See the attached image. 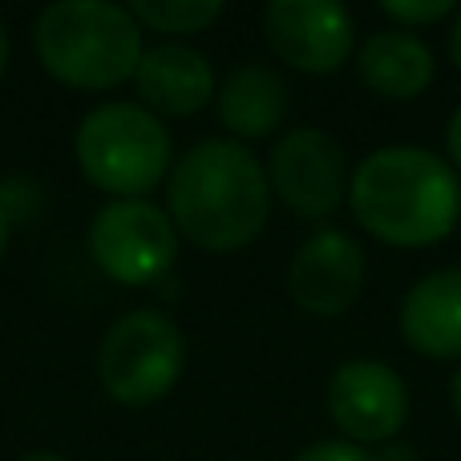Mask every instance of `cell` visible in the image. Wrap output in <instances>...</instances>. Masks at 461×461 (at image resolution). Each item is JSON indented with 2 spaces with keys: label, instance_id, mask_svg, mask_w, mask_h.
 I'll return each instance as SVG.
<instances>
[{
  "label": "cell",
  "instance_id": "cell-4",
  "mask_svg": "<svg viewBox=\"0 0 461 461\" xmlns=\"http://www.w3.org/2000/svg\"><path fill=\"white\" fill-rule=\"evenodd\" d=\"M77 167L97 191L138 199L167 178L170 134L146 105L102 102L81 118L73 138Z\"/></svg>",
  "mask_w": 461,
  "mask_h": 461
},
{
  "label": "cell",
  "instance_id": "cell-22",
  "mask_svg": "<svg viewBox=\"0 0 461 461\" xmlns=\"http://www.w3.org/2000/svg\"><path fill=\"white\" fill-rule=\"evenodd\" d=\"M8 227H13V219L0 211V259H5V247H8Z\"/></svg>",
  "mask_w": 461,
  "mask_h": 461
},
{
  "label": "cell",
  "instance_id": "cell-13",
  "mask_svg": "<svg viewBox=\"0 0 461 461\" xmlns=\"http://www.w3.org/2000/svg\"><path fill=\"white\" fill-rule=\"evenodd\" d=\"M360 81L373 89L376 97L389 102H413L417 94H425L438 73L433 49L425 45L417 32L409 29H381L368 32L365 45L357 53Z\"/></svg>",
  "mask_w": 461,
  "mask_h": 461
},
{
  "label": "cell",
  "instance_id": "cell-10",
  "mask_svg": "<svg viewBox=\"0 0 461 461\" xmlns=\"http://www.w3.org/2000/svg\"><path fill=\"white\" fill-rule=\"evenodd\" d=\"M365 287V247L348 230H316L287 263V295L308 316H340Z\"/></svg>",
  "mask_w": 461,
  "mask_h": 461
},
{
  "label": "cell",
  "instance_id": "cell-12",
  "mask_svg": "<svg viewBox=\"0 0 461 461\" xmlns=\"http://www.w3.org/2000/svg\"><path fill=\"white\" fill-rule=\"evenodd\" d=\"M401 336L429 360L461 357V267L417 279L401 300Z\"/></svg>",
  "mask_w": 461,
  "mask_h": 461
},
{
  "label": "cell",
  "instance_id": "cell-15",
  "mask_svg": "<svg viewBox=\"0 0 461 461\" xmlns=\"http://www.w3.org/2000/svg\"><path fill=\"white\" fill-rule=\"evenodd\" d=\"M130 16L154 32L191 37V32L211 29V24L223 16V5H219V0H134Z\"/></svg>",
  "mask_w": 461,
  "mask_h": 461
},
{
  "label": "cell",
  "instance_id": "cell-2",
  "mask_svg": "<svg viewBox=\"0 0 461 461\" xmlns=\"http://www.w3.org/2000/svg\"><path fill=\"white\" fill-rule=\"evenodd\" d=\"M357 223L393 247H433L461 219V178L421 146L373 150L348 178Z\"/></svg>",
  "mask_w": 461,
  "mask_h": 461
},
{
  "label": "cell",
  "instance_id": "cell-19",
  "mask_svg": "<svg viewBox=\"0 0 461 461\" xmlns=\"http://www.w3.org/2000/svg\"><path fill=\"white\" fill-rule=\"evenodd\" d=\"M449 57H454V65L461 69V8H457L454 29H449Z\"/></svg>",
  "mask_w": 461,
  "mask_h": 461
},
{
  "label": "cell",
  "instance_id": "cell-9",
  "mask_svg": "<svg viewBox=\"0 0 461 461\" xmlns=\"http://www.w3.org/2000/svg\"><path fill=\"white\" fill-rule=\"evenodd\" d=\"M328 413L352 446L393 441L409 417L405 381L381 360H348L328 381Z\"/></svg>",
  "mask_w": 461,
  "mask_h": 461
},
{
  "label": "cell",
  "instance_id": "cell-6",
  "mask_svg": "<svg viewBox=\"0 0 461 461\" xmlns=\"http://www.w3.org/2000/svg\"><path fill=\"white\" fill-rule=\"evenodd\" d=\"M89 259L113 284L146 287L178 259V230L162 207L146 199H113L89 223Z\"/></svg>",
  "mask_w": 461,
  "mask_h": 461
},
{
  "label": "cell",
  "instance_id": "cell-11",
  "mask_svg": "<svg viewBox=\"0 0 461 461\" xmlns=\"http://www.w3.org/2000/svg\"><path fill=\"white\" fill-rule=\"evenodd\" d=\"M138 97L170 118H191L215 97V69L191 45H154L134 73Z\"/></svg>",
  "mask_w": 461,
  "mask_h": 461
},
{
  "label": "cell",
  "instance_id": "cell-3",
  "mask_svg": "<svg viewBox=\"0 0 461 461\" xmlns=\"http://www.w3.org/2000/svg\"><path fill=\"white\" fill-rule=\"evenodd\" d=\"M32 49L69 89H118L142 61V24L110 0H57L32 21Z\"/></svg>",
  "mask_w": 461,
  "mask_h": 461
},
{
  "label": "cell",
  "instance_id": "cell-8",
  "mask_svg": "<svg viewBox=\"0 0 461 461\" xmlns=\"http://www.w3.org/2000/svg\"><path fill=\"white\" fill-rule=\"evenodd\" d=\"M271 53L300 73H336L357 53V24L336 0H271L263 8Z\"/></svg>",
  "mask_w": 461,
  "mask_h": 461
},
{
  "label": "cell",
  "instance_id": "cell-18",
  "mask_svg": "<svg viewBox=\"0 0 461 461\" xmlns=\"http://www.w3.org/2000/svg\"><path fill=\"white\" fill-rule=\"evenodd\" d=\"M446 154H449V167L461 175V105L449 113V126H446Z\"/></svg>",
  "mask_w": 461,
  "mask_h": 461
},
{
  "label": "cell",
  "instance_id": "cell-17",
  "mask_svg": "<svg viewBox=\"0 0 461 461\" xmlns=\"http://www.w3.org/2000/svg\"><path fill=\"white\" fill-rule=\"evenodd\" d=\"M295 461H376L365 446H352V441H316L303 454H295Z\"/></svg>",
  "mask_w": 461,
  "mask_h": 461
},
{
  "label": "cell",
  "instance_id": "cell-20",
  "mask_svg": "<svg viewBox=\"0 0 461 461\" xmlns=\"http://www.w3.org/2000/svg\"><path fill=\"white\" fill-rule=\"evenodd\" d=\"M449 405H454V413H457V421H461V365H457L454 381H449Z\"/></svg>",
  "mask_w": 461,
  "mask_h": 461
},
{
  "label": "cell",
  "instance_id": "cell-16",
  "mask_svg": "<svg viewBox=\"0 0 461 461\" xmlns=\"http://www.w3.org/2000/svg\"><path fill=\"white\" fill-rule=\"evenodd\" d=\"M381 13L413 32V24H438L454 13L449 0H381Z\"/></svg>",
  "mask_w": 461,
  "mask_h": 461
},
{
  "label": "cell",
  "instance_id": "cell-5",
  "mask_svg": "<svg viewBox=\"0 0 461 461\" xmlns=\"http://www.w3.org/2000/svg\"><path fill=\"white\" fill-rule=\"evenodd\" d=\"M186 344L170 316L134 308L110 324L97 348V381L118 405L162 401L183 376Z\"/></svg>",
  "mask_w": 461,
  "mask_h": 461
},
{
  "label": "cell",
  "instance_id": "cell-1",
  "mask_svg": "<svg viewBox=\"0 0 461 461\" xmlns=\"http://www.w3.org/2000/svg\"><path fill=\"white\" fill-rule=\"evenodd\" d=\"M167 203L175 230H183L199 251H239L267 227V170L247 146L230 138H207L170 167Z\"/></svg>",
  "mask_w": 461,
  "mask_h": 461
},
{
  "label": "cell",
  "instance_id": "cell-21",
  "mask_svg": "<svg viewBox=\"0 0 461 461\" xmlns=\"http://www.w3.org/2000/svg\"><path fill=\"white\" fill-rule=\"evenodd\" d=\"M5 65H8V29L0 21V77H5Z\"/></svg>",
  "mask_w": 461,
  "mask_h": 461
},
{
  "label": "cell",
  "instance_id": "cell-7",
  "mask_svg": "<svg viewBox=\"0 0 461 461\" xmlns=\"http://www.w3.org/2000/svg\"><path fill=\"white\" fill-rule=\"evenodd\" d=\"M267 186L300 219H328L348 194V158L340 142L316 126H295L271 146Z\"/></svg>",
  "mask_w": 461,
  "mask_h": 461
},
{
  "label": "cell",
  "instance_id": "cell-14",
  "mask_svg": "<svg viewBox=\"0 0 461 461\" xmlns=\"http://www.w3.org/2000/svg\"><path fill=\"white\" fill-rule=\"evenodd\" d=\"M215 102L219 118L235 138H271L287 118V86L263 61H247L230 69Z\"/></svg>",
  "mask_w": 461,
  "mask_h": 461
},
{
  "label": "cell",
  "instance_id": "cell-23",
  "mask_svg": "<svg viewBox=\"0 0 461 461\" xmlns=\"http://www.w3.org/2000/svg\"><path fill=\"white\" fill-rule=\"evenodd\" d=\"M21 461H65L61 454H49V449H41V454H24Z\"/></svg>",
  "mask_w": 461,
  "mask_h": 461
}]
</instances>
